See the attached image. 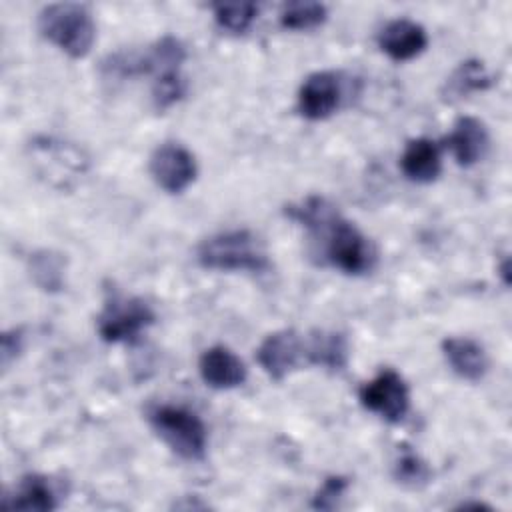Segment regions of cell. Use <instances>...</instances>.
<instances>
[{
  "instance_id": "5",
  "label": "cell",
  "mask_w": 512,
  "mask_h": 512,
  "mask_svg": "<svg viewBox=\"0 0 512 512\" xmlns=\"http://www.w3.org/2000/svg\"><path fill=\"white\" fill-rule=\"evenodd\" d=\"M154 320L156 314L146 300L138 296L112 298L98 316V334L110 344L132 342L152 326Z\"/></svg>"
},
{
  "instance_id": "13",
  "label": "cell",
  "mask_w": 512,
  "mask_h": 512,
  "mask_svg": "<svg viewBox=\"0 0 512 512\" xmlns=\"http://www.w3.org/2000/svg\"><path fill=\"white\" fill-rule=\"evenodd\" d=\"M488 144V130L484 122L474 116H460L454 122L452 132L446 136V146L450 148L454 160L464 168L474 166L478 160H482Z\"/></svg>"
},
{
  "instance_id": "20",
  "label": "cell",
  "mask_w": 512,
  "mask_h": 512,
  "mask_svg": "<svg viewBox=\"0 0 512 512\" xmlns=\"http://www.w3.org/2000/svg\"><path fill=\"white\" fill-rule=\"evenodd\" d=\"M214 20L222 30L232 34H244L258 16L254 2H216L212 4Z\"/></svg>"
},
{
  "instance_id": "12",
  "label": "cell",
  "mask_w": 512,
  "mask_h": 512,
  "mask_svg": "<svg viewBox=\"0 0 512 512\" xmlns=\"http://www.w3.org/2000/svg\"><path fill=\"white\" fill-rule=\"evenodd\" d=\"M442 354H444L450 370L468 382L482 380L490 366L484 346L468 336L444 338Z\"/></svg>"
},
{
  "instance_id": "4",
  "label": "cell",
  "mask_w": 512,
  "mask_h": 512,
  "mask_svg": "<svg viewBox=\"0 0 512 512\" xmlns=\"http://www.w3.org/2000/svg\"><path fill=\"white\" fill-rule=\"evenodd\" d=\"M148 422L160 440L184 460H202L208 446V432L202 418L174 404L154 406L148 412Z\"/></svg>"
},
{
  "instance_id": "2",
  "label": "cell",
  "mask_w": 512,
  "mask_h": 512,
  "mask_svg": "<svg viewBox=\"0 0 512 512\" xmlns=\"http://www.w3.org/2000/svg\"><path fill=\"white\" fill-rule=\"evenodd\" d=\"M196 260L202 268L220 272H266L270 268L262 242L250 230H228L206 238Z\"/></svg>"
},
{
  "instance_id": "7",
  "label": "cell",
  "mask_w": 512,
  "mask_h": 512,
  "mask_svg": "<svg viewBox=\"0 0 512 512\" xmlns=\"http://www.w3.org/2000/svg\"><path fill=\"white\" fill-rule=\"evenodd\" d=\"M150 174L162 190L168 194H180L196 180L198 166L190 150L180 144L166 142L150 156Z\"/></svg>"
},
{
  "instance_id": "1",
  "label": "cell",
  "mask_w": 512,
  "mask_h": 512,
  "mask_svg": "<svg viewBox=\"0 0 512 512\" xmlns=\"http://www.w3.org/2000/svg\"><path fill=\"white\" fill-rule=\"evenodd\" d=\"M288 216L300 222L320 244L322 258L344 274L360 276L374 268L376 254L368 238L322 196H308L288 206Z\"/></svg>"
},
{
  "instance_id": "8",
  "label": "cell",
  "mask_w": 512,
  "mask_h": 512,
  "mask_svg": "<svg viewBox=\"0 0 512 512\" xmlns=\"http://www.w3.org/2000/svg\"><path fill=\"white\" fill-rule=\"evenodd\" d=\"M256 360L272 380L280 382L302 364L304 340L292 328L276 330L260 342L256 350Z\"/></svg>"
},
{
  "instance_id": "9",
  "label": "cell",
  "mask_w": 512,
  "mask_h": 512,
  "mask_svg": "<svg viewBox=\"0 0 512 512\" xmlns=\"http://www.w3.org/2000/svg\"><path fill=\"white\" fill-rule=\"evenodd\" d=\"M342 100V82L336 72L310 74L298 92V110L306 120H324L336 112Z\"/></svg>"
},
{
  "instance_id": "14",
  "label": "cell",
  "mask_w": 512,
  "mask_h": 512,
  "mask_svg": "<svg viewBox=\"0 0 512 512\" xmlns=\"http://www.w3.org/2000/svg\"><path fill=\"white\" fill-rule=\"evenodd\" d=\"M2 506L24 512H50L58 506V496L46 476L26 474L20 478L14 492L2 500Z\"/></svg>"
},
{
  "instance_id": "22",
  "label": "cell",
  "mask_w": 512,
  "mask_h": 512,
  "mask_svg": "<svg viewBox=\"0 0 512 512\" xmlns=\"http://www.w3.org/2000/svg\"><path fill=\"white\" fill-rule=\"evenodd\" d=\"M186 96V80L180 70H170L154 76L152 102L156 110H168Z\"/></svg>"
},
{
  "instance_id": "18",
  "label": "cell",
  "mask_w": 512,
  "mask_h": 512,
  "mask_svg": "<svg viewBox=\"0 0 512 512\" xmlns=\"http://www.w3.org/2000/svg\"><path fill=\"white\" fill-rule=\"evenodd\" d=\"M30 278L44 292H58L64 288L66 258L54 250H38L28 260Z\"/></svg>"
},
{
  "instance_id": "15",
  "label": "cell",
  "mask_w": 512,
  "mask_h": 512,
  "mask_svg": "<svg viewBox=\"0 0 512 512\" xmlns=\"http://www.w3.org/2000/svg\"><path fill=\"white\" fill-rule=\"evenodd\" d=\"M400 168L404 176L412 182H418V184L434 182L442 170L438 144L430 138L410 140L400 156Z\"/></svg>"
},
{
  "instance_id": "3",
  "label": "cell",
  "mask_w": 512,
  "mask_h": 512,
  "mask_svg": "<svg viewBox=\"0 0 512 512\" xmlns=\"http://www.w3.org/2000/svg\"><path fill=\"white\" fill-rule=\"evenodd\" d=\"M40 34L72 58H84L96 38V24L86 6L74 2L48 4L38 14Z\"/></svg>"
},
{
  "instance_id": "16",
  "label": "cell",
  "mask_w": 512,
  "mask_h": 512,
  "mask_svg": "<svg viewBox=\"0 0 512 512\" xmlns=\"http://www.w3.org/2000/svg\"><path fill=\"white\" fill-rule=\"evenodd\" d=\"M304 360L330 372H340L348 362L346 336L334 330L310 332L304 340Z\"/></svg>"
},
{
  "instance_id": "23",
  "label": "cell",
  "mask_w": 512,
  "mask_h": 512,
  "mask_svg": "<svg viewBox=\"0 0 512 512\" xmlns=\"http://www.w3.org/2000/svg\"><path fill=\"white\" fill-rule=\"evenodd\" d=\"M348 488V480L344 476H328L324 484L318 488L312 498V508L316 510H334Z\"/></svg>"
},
{
  "instance_id": "24",
  "label": "cell",
  "mask_w": 512,
  "mask_h": 512,
  "mask_svg": "<svg viewBox=\"0 0 512 512\" xmlns=\"http://www.w3.org/2000/svg\"><path fill=\"white\" fill-rule=\"evenodd\" d=\"M22 344H24V334L20 328H12L8 332L2 334V346H0V356H2V366L4 370H8V366L12 364V360L18 358V354L22 352Z\"/></svg>"
},
{
  "instance_id": "10",
  "label": "cell",
  "mask_w": 512,
  "mask_h": 512,
  "mask_svg": "<svg viewBox=\"0 0 512 512\" xmlns=\"http://www.w3.org/2000/svg\"><path fill=\"white\" fill-rule=\"evenodd\" d=\"M378 46L388 58L404 62L424 52L428 46V34L418 22L410 18H396L378 32Z\"/></svg>"
},
{
  "instance_id": "19",
  "label": "cell",
  "mask_w": 512,
  "mask_h": 512,
  "mask_svg": "<svg viewBox=\"0 0 512 512\" xmlns=\"http://www.w3.org/2000/svg\"><path fill=\"white\" fill-rule=\"evenodd\" d=\"M328 16V10L320 2H288L280 10V24L286 30H312L318 28Z\"/></svg>"
},
{
  "instance_id": "6",
  "label": "cell",
  "mask_w": 512,
  "mask_h": 512,
  "mask_svg": "<svg viewBox=\"0 0 512 512\" xmlns=\"http://www.w3.org/2000/svg\"><path fill=\"white\" fill-rule=\"evenodd\" d=\"M360 404L388 422H400L410 408V390L404 378L392 370H380L358 392Z\"/></svg>"
},
{
  "instance_id": "11",
  "label": "cell",
  "mask_w": 512,
  "mask_h": 512,
  "mask_svg": "<svg viewBox=\"0 0 512 512\" xmlns=\"http://www.w3.org/2000/svg\"><path fill=\"white\" fill-rule=\"evenodd\" d=\"M198 372L206 386L214 390H230L246 380L244 362L226 346H212L200 354Z\"/></svg>"
},
{
  "instance_id": "17",
  "label": "cell",
  "mask_w": 512,
  "mask_h": 512,
  "mask_svg": "<svg viewBox=\"0 0 512 512\" xmlns=\"http://www.w3.org/2000/svg\"><path fill=\"white\" fill-rule=\"evenodd\" d=\"M492 86V76L480 60H464L460 66L446 78L442 88L444 100H458L472 92L488 90Z\"/></svg>"
},
{
  "instance_id": "21",
  "label": "cell",
  "mask_w": 512,
  "mask_h": 512,
  "mask_svg": "<svg viewBox=\"0 0 512 512\" xmlns=\"http://www.w3.org/2000/svg\"><path fill=\"white\" fill-rule=\"evenodd\" d=\"M394 478L408 488H422L430 482L432 478V470L430 466L408 446H404L394 462V470H392Z\"/></svg>"
}]
</instances>
